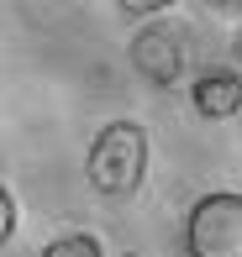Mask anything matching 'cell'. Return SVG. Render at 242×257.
Wrapping results in <instances>:
<instances>
[{"instance_id": "1", "label": "cell", "mask_w": 242, "mask_h": 257, "mask_svg": "<svg viewBox=\"0 0 242 257\" xmlns=\"http://www.w3.org/2000/svg\"><path fill=\"white\" fill-rule=\"evenodd\" d=\"M85 173L100 194L111 200H126V194L142 189V173H147V132L137 121H111L106 132L90 142Z\"/></svg>"}, {"instance_id": "2", "label": "cell", "mask_w": 242, "mask_h": 257, "mask_svg": "<svg viewBox=\"0 0 242 257\" xmlns=\"http://www.w3.org/2000/svg\"><path fill=\"white\" fill-rule=\"evenodd\" d=\"M190 257H242V194H205L184 220Z\"/></svg>"}, {"instance_id": "3", "label": "cell", "mask_w": 242, "mask_h": 257, "mask_svg": "<svg viewBox=\"0 0 242 257\" xmlns=\"http://www.w3.org/2000/svg\"><path fill=\"white\" fill-rule=\"evenodd\" d=\"M132 68L147 79V84H174L184 74V48L169 27H142L132 37Z\"/></svg>"}, {"instance_id": "4", "label": "cell", "mask_w": 242, "mask_h": 257, "mask_svg": "<svg viewBox=\"0 0 242 257\" xmlns=\"http://www.w3.org/2000/svg\"><path fill=\"white\" fill-rule=\"evenodd\" d=\"M190 100H195V110H200L205 121H232V115L242 110V74L211 68V74H200V79H195Z\"/></svg>"}, {"instance_id": "5", "label": "cell", "mask_w": 242, "mask_h": 257, "mask_svg": "<svg viewBox=\"0 0 242 257\" xmlns=\"http://www.w3.org/2000/svg\"><path fill=\"white\" fill-rule=\"evenodd\" d=\"M42 257H106L100 252V236L95 231H63V236H53Z\"/></svg>"}, {"instance_id": "6", "label": "cell", "mask_w": 242, "mask_h": 257, "mask_svg": "<svg viewBox=\"0 0 242 257\" xmlns=\"http://www.w3.org/2000/svg\"><path fill=\"white\" fill-rule=\"evenodd\" d=\"M16 236V194L0 184V241H11Z\"/></svg>"}, {"instance_id": "7", "label": "cell", "mask_w": 242, "mask_h": 257, "mask_svg": "<svg viewBox=\"0 0 242 257\" xmlns=\"http://www.w3.org/2000/svg\"><path fill=\"white\" fill-rule=\"evenodd\" d=\"M121 16H158V6H142V0H126V6H116Z\"/></svg>"}, {"instance_id": "8", "label": "cell", "mask_w": 242, "mask_h": 257, "mask_svg": "<svg viewBox=\"0 0 242 257\" xmlns=\"http://www.w3.org/2000/svg\"><path fill=\"white\" fill-rule=\"evenodd\" d=\"M232 53H237V63H242V27H237V37H232Z\"/></svg>"}]
</instances>
